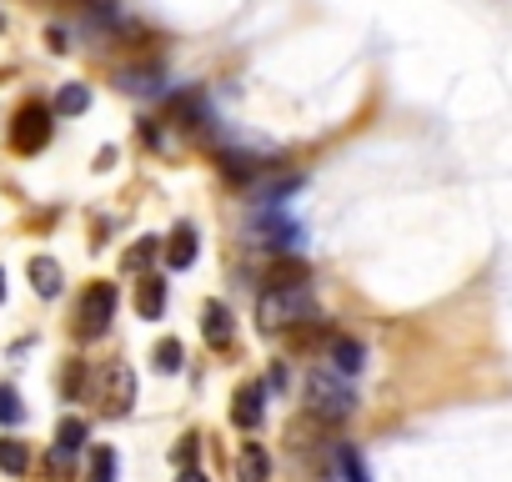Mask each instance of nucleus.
Segmentation results:
<instances>
[{"instance_id": "f257e3e1", "label": "nucleus", "mask_w": 512, "mask_h": 482, "mask_svg": "<svg viewBox=\"0 0 512 482\" xmlns=\"http://www.w3.org/2000/svg\"><path fill=\"white\" fill-rule=\"evenodd\" d=\"M317 317V297L307 282H292V287H267L262 297H256V322H262L267 332H292L302 322Z\"/></svg>"}, {"instance_id": "f03ea898", "label": "nucleus", "mask_w": 512, "mask_h": 482, "mask_svg": "<svg viewBox=\"0 0 512 482\" xmlns=\"http://www.w3.org/2000/svg\"><path fill=\"white\" fill-rule=\"evenodd\" d=\"M307 397H312V412H317L322 422H347V417L357 412L352 382H347L342 372H332V367H322V372L307 377Z\"/></svg>"}, {"instance_id": "7ed1b4c3", "label": "nucleus", "mask_w": 512, "mask_h": 482, "mask_svg": "<svg viewBox=\"0 0 512 482\" xmlns=\"http://www.w3.org/2000/svg\"><path fill=\"white\" fill-rule=\"evenodd\" d=\"M111 322H116V287L111 282H96L81 297V337H101Z\"/></svg>"}, {"instance_id": "20e7f679", "label": "nucleus", "mask_w": 512, "mask_h": 482, "mask_svg": "<svg viewBox=\"0 0 512 482\" xmlns=\"http://www.w3.org/2000/svg\"><path fill=\"white\" fill-rule=\"evenodd\" d=\"M11 141H16V151H41L51 141V111L46 106H26L16 116V126H11Z\"/></svg>"}, {"instance_id": "39448f33", "label": "nucleus", "mask_w": 512, "mask_h": 482, "mask_svg": "<svg viewBox=\"0 0 512 482\" xmlns=\"http://www.w3.org/2000/svg\"><path fill=\"white\" fill-rule=\"evenodd\" d=\"M262 417H267V387L262 382H246L236 392V402H231V422L241 432H256V427H262Z\"/></svg>"}, {"instance_id": "423d86ee", "label": "nucleus", "mask_w": 512, "mask_h": 482, "mask_svg": "<svg viewBox=\"0 0 512 482\" xmlns=\"http://www.w3.org/2000/svg\"><path fill=\"white\" fill-rule=\"evenodd\" d=\"M131 402H136V377H131V367L126 362H116L111 372H106V412H131Z\"/></svg>"}, {"instance_id": "0eeeda50", "label": "nucleus", "mask_w": 512, "mask_h": 482, "mask_svg": "<svg viewBox=\"0 0 512 482\" xmlns=\"http://www.w3.org/2000/svg\"><path fill=\"white\" fill-rule=\"evenodd\" d=\"M191 262H196V226H176L171 241H166V267L181 272V267H191Z\"/></svg>"}, {"instance_id": "6e6552de", "label": "nucleus", "mask_w": 512, "mask_h": 482, "mask_svg": "<svg viewBox=\"0 0 512 482\" xmlns=\"http://www.w3.org/2000/svg\"><path fill=\"white\" fill-rule=\"evenodd\" d=\"M201 332H206V342H211L216 352H226V347H231V312H226L221 302H206V322H201Z\"/></svg>"}, {"instance_id": "1a4fd4ad", "label": "nucleus", "mask_w": 512, "mask_h": 482, "mask_svg": "<svg viewBox=\"0 0 512 482\" xmlns=\"http://www.w3.org/2000/svg\"><path fill=\"white\" fill-rule=\"evenodd\" d=\"M236 467H241V482H267V472H272V462H267L262 442H241V457H236Z\"/></svg>"}, {"instance_id": "9d476101", "label": "nucleus", "mask_w": 512, "mask_h": 482, "mask_svg": "<svg viewBox=\"0 0 512 482\" xmlns=\"http://www.w3.org/2000/svg\"><path fill=\"white\" fill-rule=\"evenodd\" d=\"M61 267L51 262V257H31V287L41 292V297H61Z\"/></svg>"}, {"instance_id": "9b49d317", "label": "nucleus", "mask_w": 512, "mask_h": 482, "mask_svg": "<svg viewBox=\"0 0 512 482\" xmlns=\"http://www.w3.org/2000/svg\"><path fill=\"white\" fill-rule=\"evenodd\" d=\"M362 342H352V337H337L332 342V372H342V377H357L362 372Z\"/></svg>"}, {"instance_id": "f8f14e48", "label": "nucleus", "mask_w": 512, "mask_h": 482, "mask_svg": "<svg viewBox=\"0 0 512 482\" xmlns=\"http://www.w3.org/2000/svg\"><path fill=\"white\" fill-rule=\"evenodd\" d=\"M136 307H141V317H146V322H156V317H161V307H166V282H161V277H146V282H141Z\"/></svg>"}, {"instance_id": "ddd939ff", "label": "nucleus", "mask_w": 512, "mask_h": 482, "mask_svg": "<svg viewBox=\"0 0 512 482\" xmlns=\"http://www.w3.org/2000/svg\"><path fill=\"white\" fill-rule=\"evenodd\" d=\"M26 462H31L26 442H16V437H0V472H11V477H21V472H26Z\"/></svg>"}, {"instance_id": "4468645a", "label": "nucleus", "mask_w": 512, "mask_h": 482, "mask_svg": "<svg viewBox=\"0 0 512 482\" xmlns=\"http://www.w3.org/2000/svg\"><path fill=\"white\" fill-rule=\"evenodd\" d=\"M121 91H131V96H161V76H151V71H126V76H121Z\"/></svg>"}, {"instance_id": "2eb2a0df", "label": "nucleus", "mask_w": 512, "mask_h": 482, "mask_svg": "<svg viewBox=\"0 0 512 482\" xmlns=\"http://www.w3.org/2000/svg\"><path fill=\"white\" fill-rule=\"evenodd\" d=\"M91 106V91L86 86H66L61 96H56V116H81Z\"/></svg>"}, {"instance_id": "dca6fc26", "label": "nucleus", "mask_w": 512, "mask_h": 482, "mask_svg": "<svg viewBox=\"0 0 512 482\" xmlns=\"http://www.w3.org/2000/svg\"><path fill=\"white\" fill-rule=\"evenodd\" d=\"M81 442H86V422H81V417H66L61 432H56V447H61V452H81Z\"/></svg>"}, {"instance_id": "f3484780", "label": "nucleus", "mask_w": 512, "mask_h": 482, "mask_svg": "<svg viewBox=\"0 0 512 482\" xmlns=\"http://www.w3.org/2000/svg\"><path fill=\"white\" fill-rule=\"evenodd\" d=\"M21 417H26V407H21L16 387H0V422H21Z\"/></svg>"}, {"instance_id": "a211bd4d", "label": "nucleus", "mask_w": 512, "mask_h": 482, "mask_svg": "<svg viewBox=\"0 0 512 482\" xmlns=\"http://www.w3.org/2000/svg\"><path fill=\"white\" fill-rule=\"evenodd\" d=\"M91 482H116V452H96V462H91Z\"/></svg>"}, {"instance_id": "6ab92c4d", "label": "nucleus", "mask_w": 512, "mask_h": 482, "mask_svg": "<svg viewBox=\"0 0 512 482\" xmlns=\"http://www.w3.org/2000/svg\"><path fill=\"white\" fill-rule=\"evenodd\" d=\"M156 367H161V372H176V367H181V342L166 337V342L156 347Z\"/></svg>"}, {"instance_id": "aec40b11", "label": "nucleus", "mask_w": 512, "mask_h": 482, "mask_svg": "<svg viewBox=\"0 0 512 482\" xmlns=\"http://www.w3.org/2000/svg\"><path fill=\"white\" fill-rule=\"evenodd\" d=\"M342 472H347V482H367V462L352 447H342Z\"/></svg>"}, {"instance_id": "412c9836", "label": "nucleus", "mask_w": 512, "mask_h": 482, "mask_svg": "<svg viewBox=\"0 0 512 482\" xmlns=\"http://www.w3.org/2000/svg\"><path fill=\"white\" fill-rule=\"evenodd\" d=\"M156 247H161V241H156V236H146V241H141V247H136V252L126 257V267H146V262L156 257Z\"/></svg>"}, {"instance_id": "4be33fe9", "label": "nucleus", "mask_w": 512, "mask_h": 482, "mask_svg": "<svg viewBox=\"0 0 512 482\" xmlns=\"http://www.w3.org/2000/svg\"><path fill=\"white\" fill-rule=\"evenodd\" d=\"M196 447H201V437H181V447H176V462H191V457H196Z\"/></svg>"}, {"instance_id": "5701e85b", "label": "nucleus", "mask_w": 512, "mask_h": 482, "mask_svg": "<svg viewBox=\"0 0 512 482\" xmlns=\"http://www.w3.org/2000/svg\"><path fill=\"white\" fill-rule=\"evenodd\" d=\"M176 482H206V477H201V472H196V467H186V472H181V477H176Z\"/></svg>"}, {"instance_id": "b1692460", "label": "nucleus", "mask_w": 512, "mask_h": 482, "mask_svg": "<svg viewBox=\"0 0 512 482\" xmlns=\"http://www.w3.org/2000/svg\"><path fill=\"white\" fill-rule=\"evenodd\" d=\"M0 302H6V272H0Z\"/></svg>"}]
</instances>
